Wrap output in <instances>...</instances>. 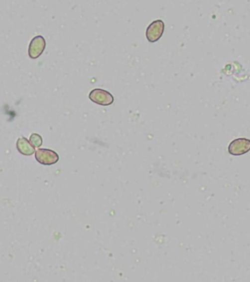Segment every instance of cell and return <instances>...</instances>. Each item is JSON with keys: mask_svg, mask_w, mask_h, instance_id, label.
<instances>
[{"mask_svg": "<svg viewBox=\"0 0 250 282\" xmlns=\"http://www.w3.org/2000/svg\"><path fill=\"white\" fill-rule=\"evenodd\" d=\"M164 27L165 26H164L163 21L161 20L153 21L147 28V31H146L147 39L150 42H155L158 39H160V37L162 36L164 32Z\"/></svg>", "mask_w": 250, "mask_h": 282, "instance_id": "5", "label": "cell"}, {"mask_svg": "<svg viewBox=\"0 0 250 282\" xmlns=\"http://www.w3.org/2000/svg\"><path fill=\"white\" fill-rule=\"evenodd\" d=\"M17 149L21 154L25 155V156H30L35 153L34 147L30 144L29 140H27L25 137L18 138Z\"/></svg>", "mask_w": 250, "mask_h": 282, "instance_id": "6", "label": "cell"}, {"mask_svg": "<svg viewBox=\"0 0 250 282\" xmlns=\"http://www.w3.org/2000/svg\"><path fill=\"white\" fill-rule=\"evenodd\" d=\"M228 151L233 156H242L249 153L250 151V139L238 138L233 140L228 147Z\"/></svg>", "mask_w": 250, "mask_h": 282, "instance_id": "2", "label": "cell"}, {"mask_svg": "<svg viewBox=\"0 0 250 282\" xmlns=\"http://www.w3.org/2000/svg\"><path fill=\"white\" fill-rule=\"evenodd\" d=\"M59 155L50 149L39 148L35 151V160L44 166H51L59 161Z\"/></svg>", "mask_w": 250, "mask_h": 282, "instance_id": "3", "label": "cell"}, {"mask_svg": "<svg viewBox=\"0 0 250 282\" xmlns=\"http://www.w3.org/2000/svg\"><path fill=\"white\" fill-rule=\"evenodd\" d=\"M89 99L92 102L96 103L98 105H102V106L112 105L115 101L113 94H111L109 91H107L105 89H101V88H95V89L91 90L90 93H89Z\"/></svg>", "mask_w": 250, "mask_h": 282, "instance_id": "1", "label": "cell"}, {"mask_svg": "<svg viewBox=\"0 0 250 282\" xmlns=\"http://www.w3.org/2000/svg\"><path fill=\"white\" fill-rule=\"evenodd\" d=\"M45 47H46L45 38L42 35H37L33 37L29 43L28 56L31 59H36L43 53Z\"/></svg>", "mask_w": 250, "mask_h": 282, "instance_id": "4", "label": "cell"}, {"mask_svg": "<svg viewBox=\"0 0 250 282\" xmlns=\"http://www.w3.org/2000/svg\"><path fill=\"white\" fill-rule=\"evenodd\" d=\"M29 142L34 148H38L42 145V137L38 133H32L29 137Z\"/></svg>", "mask_w": 250, "mask_h": 282, "instance_id": "7", "label": "cell"}]
</instances>
